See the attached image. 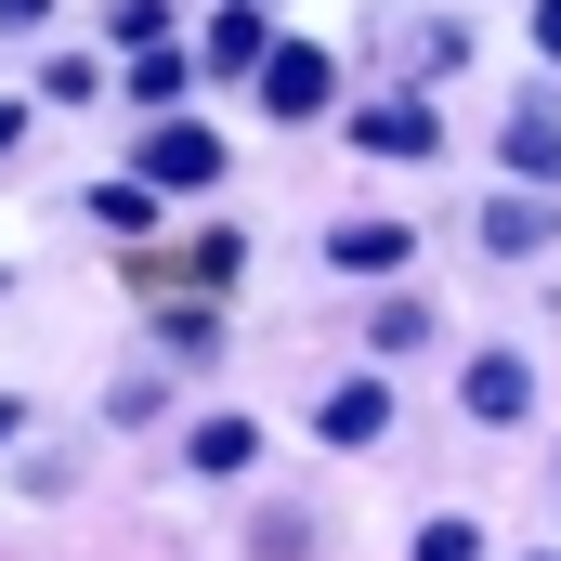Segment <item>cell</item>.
<instances>
[{"label":"cell","mask_w":561,"mask_h":561,"mask_svg":"<svg viewBox=\"0 0 561 561\" xmlns=\"http://www.w3.org/2000/svg\"><path fill=\"white\" fill-rule=\"evenodd\" d=\"M483 249H496V262H536V249H561V196H549V183L483 196Z\"/></svg>","instance_id":"obj_1"},{"label":"cell","mask_w":561,"mask_h":561,"mask_svg":"<svg viewBox=\"0 0 561 561\" xmlns=\"http://www.w3.org/2000/svg\"><path fill=\"white\" fill-rule=\"evenodd\" d=\"M353 144H379V157H431L444 118H431V105H353Z\"/></svg>","instance_id":"obj_6"},{"label":"cell","mask_w":561,"mask_h":561,"mask_svg":"<svg viewBox=\"0 0 561 561\" xmlns=\"http://www.w3.org/2000/svg\"><path fill=\"white\" fill-rule=\"evenodd\" d=\"M209 66H236V79H249V66H275V26H262V0H236V13L209 26Z\"/></svg>","instance_id":"obj_9"},{"label":"cell","mask_w":561,"mask_h":561,"mask_svg":"<svg viewBox=\"0 0 561 561\" xmlns=\"http://www.w3.org/2000/svg\"><path fill=\"white\" fill-rule=\"evenodd\" d=\"M496 157H510V183H561V118H549V105H510Z\"/></svg>","instance_id":"obj_5"},{"label":"cell","mask_w":561,"mask_h":561,"mask_svg":"<svg viewBox=\"0 0 561 561\" xmlns=\"http://www.w3.org/2000/svg\"><path fill=\"white\" fill-rule=\"evenodd\" d=\"M327 92H340V66H327L313 39H275V66H262V105H275V118H327Z\"/></svg>","instance_id":"obj_4"},{"label":"cell","mask_w":561,"mask_h":561,"mask_svg":"<svg viewBox=\"0 0 561 561\" xmlns=\"http://www.w3.org/2000/svg\"><path fill=\"white\" fill-rule=\"evenodd\" d=\"M419 561H483V523H419Z\"/></svg>","instance_id":"obj_16"},{"label":"cell","mask_w":561,"mask_h":561,"mask_svg":"<svg viewBox=\"0 0 561 561\" xmlns=\"http://www.w3.org/2000/svg\"><path fill=\"white\" fill-rule=\"evenodd\" d=\"M457 405H470L483 431L536 419V366H523V353H470V379H457Z\"/></svg>","instance_id":"obj_3"},{"label":"cell","mask_w":561,"mask_h":561,"mask_svg":"<svg viewBox=\"0 0 561 561\" xmlns=\"http://www.w3.org/2000/svg\"><path fill=\"white\" fill-rule=\"evenodd\" d=\"M105 26H118V53H170V0H105Z\"/></svg>","instance_id":"obj_10"},{"label":"cell","mask_w":561,"mask_h":561,"mask_svg":"<svg viewBox=\"0 0 561 561\" xmlns=\"http://www.w3.org/2000/svg\"><path fill=\"white\" fill-rule=\"evenodd\" d=\"M13 131H26V105H0V144H13Z\"/></svg>","instance_id":"obj_19"},{"label":"cell","mask_w":561,"mask_h":561,"mask_svg":"<svg viewBox=\"0 0 561 561\" xmlns=\"http://www.w3.org/2000/svg\"><path fill=\"white\" fill-rule=\"evenodd\" d=\"M39 13H53V0H0V26H39Z\"/></svg>","instance_id":"obj_18"},{"label":"cell","mask_w":561,"mask_h":561,"mask_svg":"<svg viewBox=\"0 0 561 561\" xmlns=\"http://www.w3.org/2000/svg\"><path fill=\"white\" fill-rule=\"evenodd\" d=\"M313 431H327V444H379V431H392V392H379V379H340Z\"/></svg>","instance_id":"obj_7"},{"label":"cell","mask_w":561,"mask_h":561,"mask_svg":"<svg viewBox=\"0 0 561 561\" xmlns=\"http://www.w3.org/2000/svg\"><path fill=\"white\" fill-rule=\"evenodd\" d=\"M327 262H340V275H405V222H340Z\"/></svg>","instance_id":"obj_8"},{"label":"cell","mask_w":561,"mask_h":561,"mask_svg":"<svg viewBox=\"0 0 561 561\" xmlns=\"http://www.w3.org/2000/svg\"><path fill=\"white\" fill-rule=\"evenodd\" d=\"M144 183H157V196H196V183H222V131H196V118H157V131H144Z\"/></svg>","instance_id":"obj_2"},{"label":"cell","mask_w":561,"mask_h":561,"mask_svg":"<svg viewBox=\"0 0 561 561\" xmlns=\"http://www.w3.org/2000/svg\"><path fill=\"white\" fill-rule=\"evenodd\" d=\"M536 53H549V66H561V0H536Z\"/></svg>","instance_id":"obj_17"},{"label":"cell","mask_w":561,"mask_h":561,"mask_svg":"<svg viewBox=\"0 0 561 561\" xmlns=\"http://www.w3.org/2000/svg\"><path fill=\"white\" fill-rule=\"evenodd\" d=\"M249 444H262L249 419H209V431H196V470H249Z\"/></svg>","instance_id":"obj_11"},{"label":"cell","mask_w":561,"mask_h":561,"mask_svg":"<svg viewBox=\"0 0 561 561\" xmlns=\"http://www.w3.org/2000/svg\"><path fill=\"white\" fill-rule=\"evenodd\" d=\"M536 561H549V549H536Z\"/></svg>","instance_id":"obj_20"},{"label":"cell","mask_w":561,"mask_h":561,"mask_svg":"<svg viewBox=\"0 0 561 561\" xmlns=\"http://www.w3.org/2000/svg\"><path fill=\"white\" fill-rule=\"evenodd\" d=\"M183 92V53H131V105H170Z\"/></svg>","instance_id":"obj_15"},{"label":"cell","mask_w":561,"mask_h":561,"mask_svg":"<svg viewBox=\"0 0 561 561\" xmlns=\"http://www.w3.org/2000/svg\"><path fill=\"white\" fill-rule=\"evenodd\" d=\"M431 340V300H379V353H419Z\"/></svg>","instance_id":"obj_14"},{"label":"cell","mask_w":561,"mask_h":561,"mask_svg":"<svg viewBox=\"0 0 561 561\" xmlns=\"http://www.w3.org/2000/svg\"><path fill=\"white\" fill-rule=\"evenodd\" d=\"M92 222H118V236H144V222H157V183H105V196H92Z\"/></svg>","instance_id":"obj_12"},{"label":"cell","mask_w":561,"mask_h":561,"mask_svg":"<svg viewBox=\"0 0 561 561\" xmlns=\"http://www.w3.org/2000/svg\"><path fill=\"white\" fill-rule=\"evenodd\" d=\"M249 549H262V561H300V549H313V510H262V536H249Z\"/></svg>","instance_id":"obj_13"}]
</instances>
